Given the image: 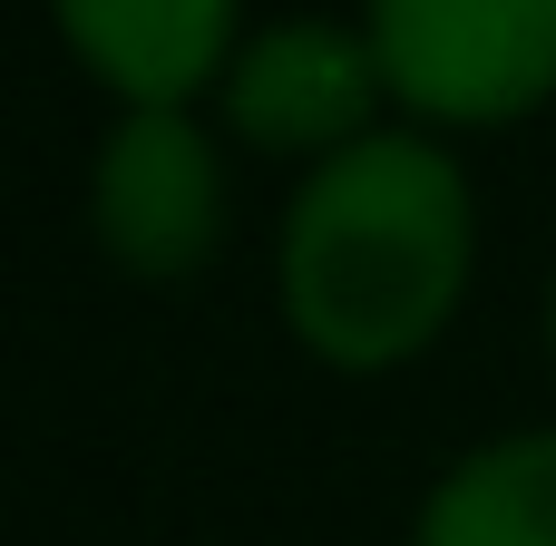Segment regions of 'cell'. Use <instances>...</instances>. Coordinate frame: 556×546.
Wrapping results in <instances>:
<instances>
[{
    "label": "cell",
    "mask_w": 556,
    "mask_h": 546,
    "mask_svg": "<svg viewBox=\"0 0 556 546\" xmlns=\"http://www.w3.org/2000/svg\"><path fill=\"white\" fill-rule=\"evenodd\" d=\"M98 254L137 283H186L225 244V156L195 107H117L88 166Z\"/></svg>",
    "instance_id": "3"
},
{
    "label": "cell",
    "mask_w": 556,
    "mask_h": 546,
    "mask_svg": "<svg viewBox=\"0 0 556 546\" xmlns=\"http://www.w3.org/2000/svg\"><path fill=\"white\" fill-rule=\"evenodd\" d=\"M547 352H556V293H547Z\"/></svg>",
    "instance_id": "7"
},
{
    "label": "cell",
    "mask_w": 556,
    "mask_h": 546,
    "mask_svg": "<svg viewBox=\"0 0 556 546\" xmlns=\"http://www.w3.org/2000/svg\"><path fill=\"white\" fill-rule=\"evenodd\" d=\"M479 274V195L459 156L420 127H381L283 195L274 225V313L323 371L420 361Z\"/></svg>",
    "instance_id": "1"
},
{
    "label": "cell",
    "mask_w": 556,
    "mask_h": 546,
    "mask_svg": "<svg viewBox=\"0 0 556 546\" xmlns=\"http://www.w3.org/2000/svg\"><path fill=\"white\" fill-rule=\"evenodd\" d=\"M381 98H391V78H381V49L362 20H274L215 78L225 137L254 156H293V166H323V156L381 137Z\"/></svg>",
    "instance_id": "4"
},
{
    "label": "cell",
    "mask_w": 556,
    "mask_h": 546,
    "mask_svg": "<svg viewBox=\"0 0 556 546\" xmlns=\"http://www.w3.org/2000/svg\"><path fill=\"white\" fill-rule=\"evenodd\" d=\"M362 29L430 127H508L556 98V0H362Z\"/></svg>",
    "instance_id": "2"
},
{
    "label": "cell",
    "mask_w": 556,
    "mask_h": 546,
    "mask_svg": "<svg viewBox=\"0 0 556 546\" xmlns=\"http://www.w3.org/2000/svg\"><path fill=\"white\" fill-rule=\"evenodd\" d=\"M410 546H556V430H498L459 449L430 479Z\"/></svg>",
    "instance_id": "6"
},
{
    "label": "cell",
    "mask_w": 556,
    "mask_h": 546,
    "mask_svg": "<svg viewBox=\"0 0 556 546\" xmlns=\"http://www.w3.org/2000/svg\"><path fill=\"white\" fill-rule=\"evenodd\" d=\"M49 20L117 107H195L244 49L235 0H49Z\"/></svg>",
    "instance_id": "5"
}]
</instances>
